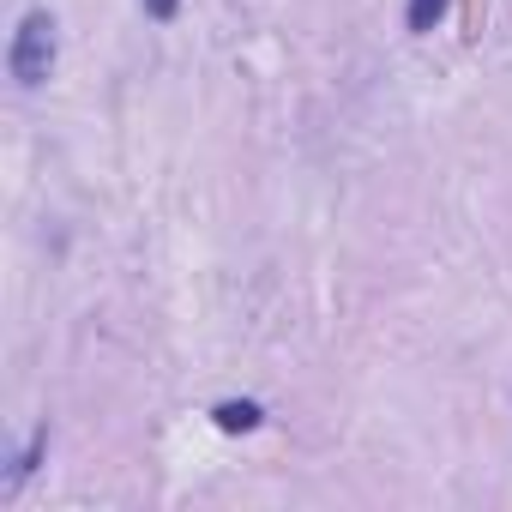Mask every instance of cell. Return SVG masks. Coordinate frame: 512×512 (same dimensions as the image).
Segmentation results:
<instances>
[{
    "instance_id": "1",
    "label": "cell",
    "mask_w": 512,
    "mask_h": 512,
    "mask_svg": "<svg viewBox=\"0 0 512 512\" xmlns=\"http://www.w3.org/2000/svg\"><path fill=\"white\" fill-rule=\"evenodd\" d=\"M55 55H61V37H55V13H25L19 31H13V49H7V67L25 91H37L49 73H55Z\"/></svg>"
},
{
    "instance_id": "2",
    "label": "cell",
    "mask_w": 512,
    "mask_h": 512,
    "mask_svg": "<svg viewBox=\"0 0 512 512\" xmlns=\"http://www.w3.org/2000/svg\"><path fill=\"white\" fill-rule=\"evenodd\" d=\"M446 19V0H410V31H434Z\"/></svg>"
},
{
    "instance_id": "3",
    "label": "cell",
    "mask_w": 512,
    "mask_h": 512,
    "mask_svg": "<svg viewBox=\"0 0 512 512\" xmlns=\"http://www.w3.org/2000/svg\"><path fill=\"white\" fill-rule=\"evenodd\" d=\"M217 422H223L229 434H235V428H253V422H260V404H223Z\"/></svg>"
},
{
    "instance_id": "4",
    "label": "cell",
    "mask_w": 512,
    "mask_h": 512,
    "mask_svg": "<svg viewBox=\"0 0 512 512\" xmlns=\"http://www.w3.org/2000/svg\"><path fill=\"white\" fill-rule=\"evenodd\" d=\"M139 7H145L151 19H175V13H181V0H139Z\"/></svg>"
}]
</instances>
